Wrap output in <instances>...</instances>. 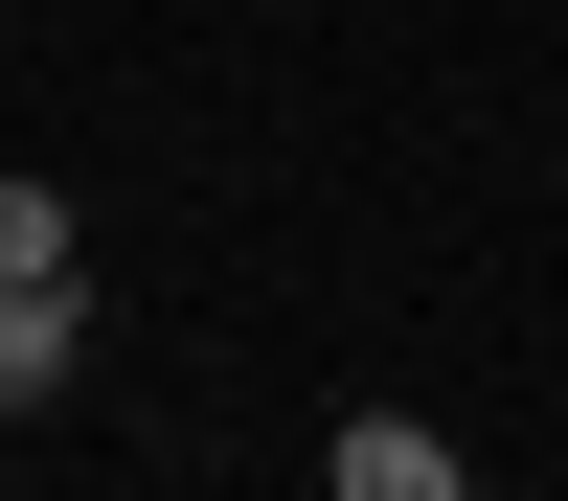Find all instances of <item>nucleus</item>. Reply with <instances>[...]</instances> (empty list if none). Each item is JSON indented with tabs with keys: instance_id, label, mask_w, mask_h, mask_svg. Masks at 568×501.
Returning <instances> with one entry per match:
<instances>
[{
	"instance_id": "nucleus-3",
	"label": "nucleus",
	"mask_w": 568,
	"mask_h": 501,
	"mask_svg": "<svg viewBox=\"0 0 568 501\" xmlns=\"http://www.w3.org/2000/svg\"><path fill=\"white\" fill-rule=\"evenodd\" d=\"M91 228H69V182H0V273H69Z\"/></svg>"
},
{
	"instance_id": "nucleus-2",
	"label": "nucleus",
	"mask_w": 568,
	"mask_h": 501,
	"mask_svg": "<svg viewBox=\"0 0 568 501\" xmlns=\"http://www.w3.org/2000/svg\"><path fill=\"white\" fill-rule=\"evenodd\" d=\"M91 364V319H69V273H0V410H45Z\"/></svg>"
},
{
	"instance_id": "nucleus-1",
	"label": "nucleus",
	"mask_w": 568,
	"mask_h": 501,
	"mask_svg": "<svg viewBox=\"0 0 568 501\" xmlns=\"http://www.w3.org/2000/svg\"><path fill=\"white\" fill-rule=\"evenodd\" d=\"M318 479H342V501H455V433H409V410H342V433H318Z\"/></svg>"
}]
</instances>
